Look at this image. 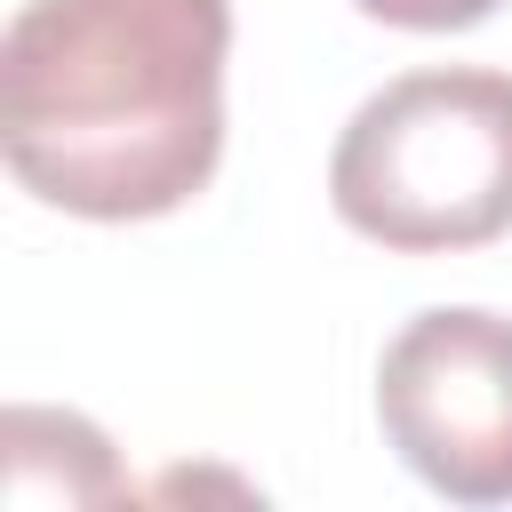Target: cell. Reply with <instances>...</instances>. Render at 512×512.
Segmentation results:
<instances>
[{"mask_svg": "<svg viewBox=\"0 0 512 512\" xmlns=\"http://www.w3.org/2000/svg\"><path fill=\"white\" fill-rule=\"evenodd\" d=\"M232 0H24L0 32V152L64 216L184 208L224 152Z\"/></svg>", "mask_w": 512, "mask_h": 512, "instance_id": "obj_1", "label": "cell"}, {"mask_svg": "<svg viewBox=\"0 0 512 512\" xmlns=\"http://www.w3.org/2000/svg\"><path fill=\"white\" fill-rule=\"evenodd\" d=\"M328 200L400 256H448L512 232V72L440 64L384 80L336 136Z\"/></svg>", "mask_w": 512, "mask_h": 512, "instance_id": "obj_2", "label": "cell"}, {"mask_svg": "<svg viewBox=\"0 0 512 512\" xmlns=\"http://www.w3.org/2000/svg\"><path fill=\"white\" fill-rule=\"evenodd\" d=\"M376 416L448 504H512V320L472 304L416 312L384 344Z\"/></svg>", "mask_w": 512, "mask_h": 512, "instance_id": "obj_3", "label": "cell"}, {"mask_svg": "<svg viewBox=\"0 0 512 512\" xmlns=\"http://www.w3.org/2000/svg\"><path fill=\"white\" fill-rule=\"evenodd\" d=\"M376 24H400V32H464L480 16H496L504 0H360Z\"/></svg>", "mask_w": 512, "mask_h": 512, "instance_id": "obj_4", "label": "cell"}]
</instances>
